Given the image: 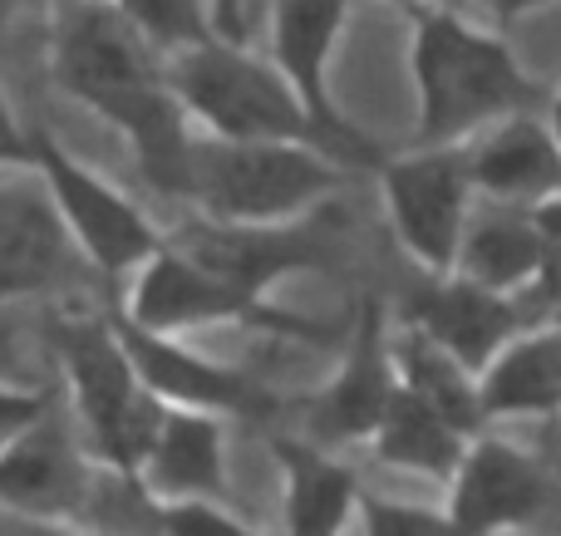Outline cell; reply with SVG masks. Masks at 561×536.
I'll use <instances>...</instances> for the list:
<instances>
[{
  "mask_svg": "<svg viewBox=\"0 0 561 536\" xmlns=\"http://www.w3.org/2000/svg\"><path fill=\"white\" fill-rule=\"evenodd\" d=\"M394 389H399V370H394L385 311H379V301H365L355 335H350L345 364L330 380V389L320 394L316 433H325V439H375Z\"/></svg>",
  "mask_w": 561,
  "mask_h": 536,
  "instance_id": "cell-16",
  "label": "cell"
},
{
  "mask_svg": "<svg viewBox=\"0 0 561 536\" xmlns=\"http://www.w3.org/2000/svg\"><path fill=\"white\" fill-rule=\"evenodd\" d=\"M375 453L385 463H394V468L434 473L438 478V473H458V463H463V453H468V439L399 384L385 419H379V429H375Z\"/></svg>",
  "mask_w": 561,
  "mask_h": 536,
  "instance_id": "cell-23",
  "label": "cell"
},
{
  "mask_svg": "<svg viewBox=\"0 0 561 536\" xmlns=\"http://www.w3.org/2000/svg\"><path fill=\"white\" fill-rule=\"evenodd\" d=\"M345 187V163L316 143H217L197 133L187 202L217 226H296Z\"/></svg>",
  "mask_w": 561,
  "mask_h": 536,
  "instance_id": "cell-3",
  "label": "cell"
},
{
  "mask_svg": "<svg viewBox=\"0 0 561 536\" xmlns=\"http://www.w3.org/2000/svg\"><path fill=\"white\" fill-rule=\"evenodd\" d=\"M0 173H35V128H25L0 89Z\"/></svg>",
  "mask_w": 561,
  "mask_h": 536,
  "instance_id": "cell-27",
  "label": "cell"
},
{
  "mask_svg": "<svg viewBox=\"0 0 561 536\" xmlns=\"http://www.w3.org/2000/svg\"><path fill=\"white\" fill-rule=\"evenodd\" d=\"M547 128H552V138H557V143H561V84L552 89V98H547Z\"/></svg>",
  "mask_w": 561,
  "mask_h": 536,
  "instance_id": "cell-31",
  "label": "cell"
},
{
  "mask_svg": "<svg viewBox=\"0 0 561 536\" xmlns=\"http://www.w3.org/2000/svg\"><path fill=\"white\" fill-rule=\"evenodd\" d=\"M35 177L45 183L49 202L59 212V226L75 242L79 261H89L99 276H134L144 261L163 252L168 236L153 226V217L114 187L104 173L75 158L59 138L35 133Z\"/></svg>",
  "mask_w": 561,
  "mask_h": 536,
  "instance_id": "cell-5",
  "label": "cell"
},
{
  "mask_svg": "<svg viewBox=\"0 0 561 536\" xmlns=\"http://www.w3.org/2000/svg\"><path fill=\"white\" fill-rule=\"evenodd\" d=\"M55 340H59V360H65L69 389H75L89 439L99 443V453L124 478H138L144 453L153 443V429L163 419V404L148 399V389L138 384L108 315L104 321H59Z\"/></svg>",
  "mask_w": 561,
  "mask_h": 536,
  "instance_id": "cell-7",
  "label": "cell"
},
{
  "mask_svg": "<svg viewBox=\"0 0 561 536\" xmlns=\"http://www.w3.org/2000/svg\"><path fill=\"white\" fill-rule=\"evenodd\" d=\"M79 502V463L55 429H30L0 453V508L59 517Z\"/></svg>",
  "mask_w": 561,
  "mask_h": 536,
  "instance_id": "cell-20",
  "label": "cell"
},
{
  "mask_svg": "<svg viewBox=\"0 0 561 536\" xmlns=\"http://www.w3.org/2000/svg\"><path fill=\"white\" fill-rule=\"evenodd\" d=\"M35 536H65V532H35Z\"/></svg>",
  "mask_w": 561,
  "mask_h": 536,
  "instance_id": "cell-34",
  "label": "cell"
},
{
  "mask_svg": "<svg viewBox=\"0 0 561 536\" xmlns=\"http://www.w3.org/2000/svg\"><path fill=\"white\" fill-rule=\"evenodd\" d=\"M404 330L424 335L468 374H483L523 335V301L483 291L463 276H428L424 291L404 305Z\"/></svg>",
  "mask_w": 561,
  "mask_h": 536,
  "instance_id": "cell-11",
  "label": "cell"
},
{
  "mask_svg": "<svg viewBox=\"0 0 561 536\" xmlns=\"http://www.w3.org/2000/svg\"><path fill=\"white\" fill-rule=\"evenodd\" d=\"M350 25V0H266V59L306 118L316 124L320 143L345 167H379L385 153L340 114L330 94V65H335L340 35Z\"/></svg>",
  "mask_w": 561,
  "mask_h": 536,
  "instance_id": "cell-8",
  "label": "cell"
},
{
  "mask_svg": "<svg viewBox=\"0 0 561 536\" xmlns=\"http://www.w3.org/2000/svg\"><path fill=\"white\" fill-rule=\"evenodd\" d=\"M118 345H124L128 364H134L138 384L148 389V399H158L163 409H197V413H266L272 394L256 380H247L232 364H217L207 354L187 350L173 335H153L144 325H134L124 311H108Z\"/></svg>",
  "mask_w": 561,
  "mask_h": 536,
  "instance_id": "cell-10",
  "label": "cell"
},
{
  "mask_svg": "<svg viewBox=\"0 0 561 536\" xmlns=\"http://www.w3.org/2000/svg\"><path fill=\"white\" fill-rule=\"evenodd\" d=\"M118 311L134 325H144V330L173 335V340L187 330H213V325H242V330L286 335V340H325V330L316 321H306L296 311H280V305L262 301V295H247L242 286L203 271L173 242H163V252L134 271L128 301Z\"/></svg>",
  "mask_w": 561,
  "mask_h": 536,
  "instance_id": "cell-6",
  "label": "cell"
},
{
  "mask_svg": "<svg viewBox=\"0 0 561 536\" xmlns=\"http://www.w3.org/2000/svg\"><path fill=\"white\" fill-rule=\"evenodd\" d=\"M222 429L213 413L197 409H163L153 443L144 453L138 482L168 502H207L222 492Z\"/></svg>",
  "mask_w": 561,
  "mask_h": 536,
  "instance_id": "cell-17",
  "label": "cell"
},
{
  "mask_svg": "<svg viewBox=\"0 0 561 536\" xmlns=\"http://www.w3.org/2000/svg\"><path fill=\"white\" fill-rule=\"evenodd\" d=\"M49 79L65 98L128 138L153 193L187 202L197 128L168 84V59L108 0H55Z\"/></svg>",
  "mask_w": 561,
  "mask_h": 536,
  "instance_id": "cell-1",
  "label": "cell"
},
{
  "mask_svg": "<svg viewBox=\"0 0 561 536\" xmlns=\"http://www.w3.org/2000/svg\"><path fill=\"white\" fill-rule=\"evenodd\" d=\"M375 173L389 232L409 252V261L424 276H454L458 246L478 212L463 148H409L399 158H385Z\"/></svg>",
  "mask_w": 561,
  "mask_h": 536,
  "instance_id": "cell-9",
  "label": "cell"
},
{
  "mask_svg": "<svg viewBox=\"0 0 561 536\" xmlns=\"http://www.w3.org/2000/svg\"><path fill=\"white\" fill-rule=\"evenodd\" d=\"M39 419H45V399H39V394L0 389V453H5L15 439H25Z\"/></svg>",
  "mask_w": 561,
  "mask_h": 536,
  "instance_id": "cell-28",
  "label": "cell"
},
{
  "mask_svg": "<svg viewBox=\"0 0 561 536\" xmlns=\"http://www.w3.org/2000/svg\"><path fill=\"white\" fill-rule=\"evenodd\" d=\"M369 536H458L448 517H434L424 508H399V502H365Z\"/></svg>",
  "mask_w": 561,
  "mask_h": 536,
  "instance_id": "cell-26",
  "label": "cell"
},
{
  "mask_svg": "<svg viewBox=\"0 0 561 536\" xmlns=\"http://www.w3.org/2000/svg\"><path fill=\"white\" fill-rule=\"evenodd\" d=\"M276 463L286 473V527L290 536H340L355 512V473L320 448L276 439Z\"/></svg>",
  "mask_w": 561,
  "mask_h": 536,
  "instance_id": "cell-21",
  "label": "cell"
},
{
  "mask_svg": "<svg viewBox=\"0 0 561 536\" xmlns=\"http://www.w3.org/2000/svg\"><path fill=\"white\" fill-rule=\"evenodd\" d=\"M5 25H10V0H0V35H5Z\"/></svg>",
  "mask_w": 561,
  "mask_h": 536,
  "instance_id": "cell-33",
  "label": "cell"
},
{
  "mask_svg": "<svg viewBox=\"0 0 561 536\" xmlns=\"http://www.w3.org/2000/svg\"><path fill=\"white\" fill-rule=\"evenodd\" d=\"M79 252L35 173H0V305L69 281Z\"/></svg>",
  "mask_w": 561,
  "mask_h": 536,
  "instance_id": "cell-13",
  "label": "cell"
},
{
  "mask_svg": "<svg viewBox=\"0 0 561 536\" xmlns=\"http://www.w3.org/2000/svg\"><path fill=\"white\" fill-rule=\"evenodd\" d=\"M409 79H414V148H468L478 133L523 114H547V84L533 79L497 30L458 5H414Z\"/></svg>",
  "mask_w": 561,
  "mask_h": 536,
  "instance_id": "cell-2",
  "label": "cell"
},
{
  "mask_svg": "<svg viewBox=\"0 0 561 536\" xmlns=\"http://www.w3.org/2000/svg\"><path fill=\"white\" fill-rule=\"evenodd\" d=\"M158 522H163L168 536H256L247 522L217 512L213 502H163Z\"/></svg>",
  "mask_w": 561,
  "mask_h": 536,
  "instance_id": "cell-25",
  "label": "cell"
},
{
  "mask_svg": "<svg viewBox=\"0 0 561 536\" xmlns=\"http://www.w3.org/2000/svg\"><path fill=\"white\" fill-rule=\"evenodd\" d=\"M547 478L527 453L497 439H473L454 473V508L448 522L458 536H488L503 527H523L547 508Z\"/></svg>",
  "mask_w": 561,
  "mask_h": 536,
  "instance_id": "cell-15",
  "label": "cell"
},
{
  "mask_svg": "<svg viewBox=\"0 0 561 536\" xmlns=\"http://www.w3.org/2000/svg\"><path fill=\"white\" fill-rule=\"evenodd\" d=\"M389 5H399V10H414V5H454V0H389Z\"/></svg>",
  "mask_w": 561,
  "mask_h": 536,
  "instance_id": "cell-32",
  "label": "cell"
},
{
  "mask_svg": "<svg viewBox=\"0 0 561 536\" xmlns=\"http://www.w3.org/2000/svg\"><path fill=\"white\" fill-rule=\"evenodd\" d=\"M537 232H542V252H547V266H542V286H537V295H547V301L561 305V197L547 207H537Z\"/></svg>",
  "mask_w": 561,
  "mask_h": 536,
  "instance_id": "cell-29",
  "label": "cell"
},
{
  "mask_svg": "<svg viewBox=\"0 0 561 536\" xmlns=\"http://www.w3.org/2000/svg\"><path fill=\"white\" fill-rule=\"evenodd\" d=\"M187 261H197L203 271L222 276V281L242 286L247 295H262L280 286L286 276L316 271L325 266V232H316L310 222L296 226H217V222H187L178 236H168Z\"/></svg>",
  "mask_w": 561,
  "mask_h": 536,
  "instance_id": "cell-12",
  "label": "cell"
},
{
  "mask_svg": "<svg viewBox=\"0 0 561 536\" xmlns=\"http://www.w3.org/2000/svg\"><path fill=\"white\" fill-rule=\"evenodd\" d=\"M168 84H173L187 124L203 138H217V143H316V148H325L316 124L306 118V108L286 89V79L272 69V59L247 45L207 39L203 49H187V55L168 59Z\"/></svg>",
  "mask_w": 561,
  "mask_h": 536,
  "instance_id": "cell-4",
  "label": "cell"
},
{
  "mask_svg": "<svg viewBox=\"0 0 561 536\" xmlns=\"http://www.w3.org/2000/svg\"><path fill=\"white\" fill-rule=\"evenodd\" d=\"M463 163L473 197L488 207L537 212V207L561 197V143L542 114L507 118V124L478 133L463 148Z\"/></svg>",
  "mask_w": 561,
  "mask_h": 536,
  "instance_id": "cell-14",
  "label": "cell"
},
{
  "mask_svg": "<svg viewBox=\"0 0 561 536\" xmlns=\"http://www.w3.org/2000/svg\"><path fill=\"white\" fill-rule=\"evenodd\" d=\"M542 232H537L533 212H517V207H478L468 236L458 246V266L454 276L483 286L497 295H523L542 286Z\"/></svg>",
  "mask_w": 561,
  "mask_h": 536,
  "instance_id": "cell-18",
  "label": "cell"
},
{
  "mask_svg": "<svg viewBox=\"0 0 561 536\" xmlns=\"http://www.w3.org/2000/svg\"><path fill=\"white\" fill-rule=\"evenodd\" d=\"M148 45L163 59H178L187 49H203L213 35V15L207 0H108Z\"/></svg>",
  "mask_w": 561,
  "mask_h": 536,
  "instance_id": "cell-24",
  "label": "cell"
},
{
  "mask_svg": "<svg viewBox=\"0 0 561 536\" xmlns=\"http://www.w3.org/2000/svg\"><path fill=\"white\" fill-rule=\"evenodd\" d=\"M488 10H493L497 25H517V20H533L537 10H547L552 0H483Z\"/></svg>",
  "mask_w": 561,
  "mask_h": 536,
  "instance_id": "cell-30",
  "label": "cell"
},
{
  "mask_svg": "<svg viewBox=\"0 0 561 536\" xmlns=\"http://www.w3.org/2000/svg\"><path fill=\"white\" fill-rule=\"evenodd\" d=\"M483 419H533L561 409V321L523 330L478 374Z\"/></svg>",
  "mask_w": 561,
  "mask_h": 536,
  "instance_id": "cell-19",
  "label": "cell"
},
{
  "mask_svg": "<svg viewBox=\"0 0 561 536\" xmlns=\"http://www.w3.org/2000/svg\"><path fill=\"white\" fill-rule=\"evenodd\" d=\"M394 370H399V384H404L419 404H428L444 423H454L463 439H473L478 423H483V409H478V374H468L463 364L448 360L438 345H428L424 335H414V330H399Z\"/></svg>",
  "mask_w": 561,
  "mask_h": 536,
  "instance_id": "cell-22",
  "label": "cell"
}]
</instances>
